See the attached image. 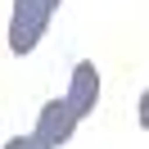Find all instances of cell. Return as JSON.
<instances>
[{
  "label": "cell",
  "mask_w": 149,
  "mask_h": 149,
  "mask_svg": "<svg viewBox=\"0 0 149 149\" xmlns=\"http://www.w3.org/2000/svg\"><path fill=\"white\" fill-rule=\"evenodd\" d=\"M63 104L77 113V122H81L86 113H95V104H100V68H95L91 59H81V63L72 68V81H68Z\"/></svg>",
  "instance_id": "cell-3"
},
{
  "label": "cell",
  "mask_w": 149,
  "mask_h": 149,
  "mask_svg": "<svg viewBox=\"0 0 149 149\" xmlns=\"http://www.w3.org/2000/svg\"><path fill=\"white\" fill-rule=\"evenodd\" d=\"M5 149H45V145H36V136H14Z\"/></svg>",
  "instance_id": "cell-4"
},
{
  "label": "cell",
  "mask_w": 149,
  "mask_h": 149,
  "mask_svg": "<svg viewBox=\"0 0 149 149\" xmlns=\"http://www.w3.org/2000/svg\"><path fill=\"white\" fill-rule=\"evenodd\" d=\"M72 131H77V113L68 109L63 100H50L45 109L36 113V127H32V136H36V145L59 149V145H68V140H72Z\"/></svg>",
  "instance_id": "cell-2"
},
{
  "label": "cell",
  "mask_w": 149,
  "mask_h": 149,
  "mask_svg": "<svg viewBox=\"0 0 149 149\" xmlns=\"http://www.w3.org/2000/svg\"><path fill=\"white\" fill-rule=\"evenodd\" d=\"M50 14L54 9L45 0H14V14H9V50L14 54H32L41 45V36L50 27Z\"/></svg>",
  "instance_id": "cell-1"
},
{
  "label": "cell",
  "mask_w": 149,
  "mask_h": 149,
  "mask_svg": "<svg viewBox=\"0 0 149 149\" xmlns=\"http://www.w3.org/2000/svg\"><path fill=\"white\" fill-rule=\"evenodd\" d=\"M45 5H50V9H59V5H63V0H45Z\"/></svg>",
  "instance_id": "cell-5"
}]
</instances>
